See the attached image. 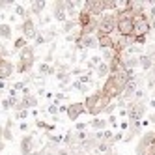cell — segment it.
Listing matches in <instances>:
<instances>
[{
	"instance_id": "6da1fadb",
	"label": "cell",
	"mask_w": 155,
	"mask_h": 155,
	"mask_svg": "<svg viewBox=\"0 0 155 155\" xmlns=\"http://www.w3.org/2000/svg\"><path fill=\"white\" fill-rule=\"evenodd\" d=\"M82 103H84V108H86V114H92L94 118H97L101 112H105V108L110 105V99L107 95H103L101 90H99V92L90 94Z\"/></svg>"
},
{
	"instance_id": "7a4b0ae2",
	"label": "cell",
	"mask_w": 155,
	"mask_h": 155,
	"mask_svg": "<svg viewBox=\"0 0 155 155\" xmlns=\"http://www.w3.org/2000/svg\"><path fill=\"white\" fill-rule=\"evenodd\" d=\"M34 51L36 49L32 45H26L25 49L19 51V64L15 68L17 73H28L32 69V65H34V62H36V52Z\"/></svg>"
},
{
	"instance_id": "3957f363",
	"label": "cell",
	"mask_w": 155,
	"mask_h": 155,
	"mask_svg": "<svg viewBox=\"0 0 155 155\" xmlns=\"http://www.w3.org/2000/svg\"><path fill=\"white\" fill-rule=\"evenodd\" d=\"M151 30L150 19L146 13H140L133 19V38H146Z\"/></svg>"
},
{
	"instance_id": "277c9868",
	"label": "cell",
	"mask_w": 155,
	"mask_h": 155,
	"mask_svg": "<svg viewBox=\"0 0 155 155\" xmlns=\"http://www.w3.org/2000/svg\"><path fill=\"white\" fill-rule=\"evenodd\" d=\"M116 13H103L99 17V26L95 34H105V36H112V32H116Z\"/></svg>"
},
{
	"instance_id": "5b68a950",
	"label": "cell",
	"mask_w": 155,
	"mask_h": 155,
	"mask_svg": "<svg viewBox=\"0 0 155 155\" xmlns=\"http://www.w3.org/2000/svg\"><path fill=\"white\" fill-rule=\"evenodd\" d=\"M144 114H146V103L144 101H131L127 103V118L129 121H142Z\"/></svg>"
},
{
	"instance_id": "8992f818",
	"label": "cell",
	"mask_w": 155,
	"mask_h": 155,
	"mask_svg": "<svg viewBox=\"0 0 155 155\" xmlns=\"http://www.w3.org/2000/svg\"><path fill=\"white\" fill-rule=\"evenodd\" d=\"M153 140H155V131H146L140 137L137 148H135V153L137 155H148L150 150H151V146H153Z\"/></svg>"
},
{
	"instance_id": "52a82bcc",
	"label": "cell",
	"mask_w": 155,
	"mask_h": 155,
	"mask_svg": "<svg viewBox=\"0 0 155 155\" xmlns=\"http://www.w3.org/2000/svg\"><path fill=\"white\" fill-rule=\"evenodd\" d=\"M82 9H86L92 17H101L105 13V0H86Z\"/></svg>"
},
{
	"instance_id": "ba28073f",
	"label": "cell",
	"mask_w": 155,
	"mask_h": 155,
	"mask_svg": "<svg viewBox=\"0 0 155 155\" xmlns=\"http://www.w3.org/2000/svg\"><path fill=\"white\" fill-rule=\"evenodd\" d=\"M101 94H103V95H107L110 101H112V99H118V97L121 95V90L116 86V82L110 79V77H107L105 82H103V88H101Z\"/></svg>"
},
{
	"instance_id": "9c48e42d",
	"label": "cell",
	"mask_w": 155,
	"mask_h": 155,
	"mask_svg": "<svg viewBox=\"0 0 155 155\" xmlns=\"http://www.w3.org/2000/svg\"><path fill=\"white\" fill-rule=\"evenodd\" d=\"M21 32H23V38H25L26 41L36 39V36L39 34V32L36 30V23H34L30 17H26V19L23 21V25H21Z\"/></svg>"
},
{
	"instance_id": "30bf717a",
	"label": "cell",
	"mask_w": 155,
	"mask_h": 155,
	"mask_svg": "<svg viewBox=\"0 0 155 155\" xmlns=\"http://www.w3.org/2000/svg\"><path fill=\"white\" fill-rule=\"evenodd\" d=\"M84 112H86L84 103H82V101H77V103H69V105H68V112H65V114H68V118H69L71 121H77Z\"/></svg>"
},
{
	"instance_id": "8fae6325",
	"label": "cell",
	"mask_w": 155,
	"mask_h": 155,
	"mask_svg": "<svg viewBox=\"0 0 155 155\" xmlns=\"http://www.w3.org/2000/svg\"><path fill=\"white\" fill-rule=\"evenodd\" d=\"M13 73H15V65L6 58H0V81L6 82Z\"/></svg>"
},
{
	"instance_id": "7c38bea8",
	"label": "cell",
	"mask_w": 155,
	"mask_h": 155,
	"mask_svg": "<svg viewBox=\"0 0 155 155\" xmlns=\"http://www.w3.org/2000/svg\"><path fill=\"white\" fill-rule=\"evenodd\" d=\"M116 34L121 38H133V21H118Z\"/></svg>"
},
{
	"instance_id": "4fadbf2b",
	"label": "cell",
	"mask_w": 155,
	"mask_h": 155,
	"mask_svg": "<svg viewBox=\"0 0 155 155\" xmlns=\"http://www.w3.org/2000/svg\"><path fill=\"white\" fill-rule=\"evenodd\" d=\"M95 39H97V49L99 51H112L114 49V39H112V36L95 34Z\"/></svg>"
},
{
	"instance_id": "5bb4252c",
	"label": "cell",
	"mask_w": 155,
	"mask_h": 155,
	"mask_svg": "<svg viewBox=\"0 0 155 155\" xmlns=\"http://www.w3.org/2000/svg\"><path fill=\"white\" fill-rule=\"evenodd\" d=\"M52 15L62 25L68 21V15H65V2H64V0H56V2H54V12H52Z\"/></svg>"
},
{
	"instance_id": "9a60e30c",
	"label": "cell",
	"mask_w": 155,
	"mask_h": 155,
	"mask_svg": "<svg viewBox=\"0 0 155 155\" xmlns=\"http://www.w3.org/2000/svg\"><path fill=\"white\" fill-rule=\"evenodd\" d=\"M32 151H34V137L25 135L21 138V155H30Z\"/></svg>"
},
{
	"instance_id": "2e32d148",
	"label": "cell",
	"mask_w": 155,
	"mask_h": 155,
	"mask_svg": "<svg viewBox=\"0 0 155 155\" xmlns=\"http://www.w3.org/2000/svg\"><path fill=\"white\" fill-rule=\"evenodd\" d=\"M124 65H125L127 73L133 77V75H135V69L140 68V65H138V56H127V58H124Z\"/></svg>"
},
{
	"instance_id": "e0dca14e",
	"label": "cell",
	"mask_w": 155,
	"mask_h": 155,
	"mask_svg": "<svg viewBox=\"0 0 155 155\" xmlns=\"http://www.w3.org/2000/svg\"><path fill=\"white\" fill-rule=\"evenodd\" d=\"M13 118H8L6 124H4V131H2V140L4 142H12L13 140V133H12V127H13Z\"/></svg>"
},
{
	"instance_id": "ac0fdd59",
	"label": "cell",
	"mask_w": 155,
	"mask_h": 155,
	"mask_svg": "<svg viewBox=\"0 0 155 155\" xmlns=\"http://www.w3.org/2000/svg\"><path fill=\"white\" fill-rule=\"evenodd\" d=\"M94 21V17L86 12V9H81V13H79V19H77V25H79V28H84V26H88Z\"/></svg>"
},
{
	"instance_id": "d6986e66",
	"label": "cell",
	"mask_w": 155,
	"mask_h": 155,
	"mask_svg": "<svg viewBox=\"0 0 155 155\" xmlns=\"http://www.w3.org/2000/svg\"><path fill=\"white\" fill-rule=\"evenodd\" d=\"M138 65L144 71H150L153 68V58L148 56V54H140V56H138Z\"/></svg>"
},
{
	"instance_id": "ffe728a7",
	"label": "cell",
	"mask_w": 155,
	"mask_h": 155,
	"mask_svg": "<svg viewBox=\"0 0 155 155\" xmlns=\"http://www.w3.org/2000/svg\"><path fill=\"white\" fill-rule=\"evenodd\" d=\"M108 124V121L105 118H94L92 121H88V127H92L95 131H105V125Z\"/></svg>"
},
{
	"instance_id": "44dd1931",
	"label": "cell",
	"mask_w": 155,
	"mask_h": 155,
	"mask_svg": "<svg viewBox=\"0 0 155 155\" xmlns=\"http://www.w3.org/2000/svg\"><path fill=\"white\" fill-rule=\"evenodd\" d=\"M13 34V28L12 25H8V23H0V38L2 39H9Z\"/></svg>"
},
{
	"instance_id": "7402d4cb",
	"label": "cell",
	"mask_w": 155,
	"mask_h": 155,
	"mask_svg": "<svg viewBox=\"0 0 155 155\" xmlns=\"http://www.w3.org/2000/svg\"><path fill=\"white\" fill-rule=\"evenodd\" d=\"M45 6H47V4L43 2V0H36V2L30 4V12H28V13H36V15H39L43 9H45Z\"/></svg>"
},
{
	"instance_id": "603a6c76",
	"label": "cell",
	"mask_w": 155,
	"mask_h": 155,
	"mask_svg": "<svg viewBox=\"0 0 155 155\" xmlns=\"http://www.w3.org/2000/svg\"><path fill=\"white\" fill-rule=\"evenodd\" d=\"M95 69H97V77H99V79H107V77L110 75V69H108V64L107 62H101Z\"/></svg>"
},
{
	"instance_id": "cb8c5ba5",
	"label": "cell",
	"mask_w": 155,
	"mask_h": 155,
	"mask_svg": "<svg viewBox=\"0 0 155 155\" xmlns=\"http://www.w3.org/2000/svg\"><path fill=\"white\" fill-rule=\"evenodd\" d=\"M77 26H79V25H77V21H71V19H68V21H65V23L62 25V32L69 36V34H71V32H73Z\"/></svg>"
},
{
	"instance_id": "d4e9b609",
	"label": "cell",
	"mask_w": 155,
	"mask_h": 155,
	"mask_svg": "<svg viewBox=\"0 0 155 155\" xmlns=\"http://www.w3.org/2000/svg\"><path fill=\"white\" fill-rule=\"evenodd\" d=\"M23 101L26 103V107H28V108H36V107H38V97H36L34 94H30V95L23 97Z\"/></svg>"
},
{
	"instance_id": "484cf974",
	"label": "cell",
	"mask_w": 155,
	"mask_h": 155,
	"mask_svg": "<svg viewBox=\"0 0 155 155\" xmlns=\"http://www.w3.org/2000/svg\"><path fill=\"white\" fill-rule=\"evenodd\" d=\"M77 81H79L81 84H86V86H88V84H94V81H92V73H90V71H84Z\"/></svg>"
},
{
	"instance_id": "4316f807",
	"label": "cell",
	"mask_w": 155,
	"mask_h": 155,
	"mask_svg": "<svg viewBox=\"0 0 155 155\" xmlns=\"http://www.w3.org/2000/svg\"><path fill=\"white\" fill-rule=\"evenodd\" d=\"M36 127H38V129H45L47 133L54 131V125H52V124H47V121H43V120H36Z\"/></svg>"
},
{
	"instance_id": "83f0119b",
	"label": "cell",
	"mask_w": 155,
	"mask_h": 155,
	"mask_svg": "<svg viewBox=\"0 0 155 155\" xmlns=\"http://www.w3.org/2000/svg\"><path fill=\"white\" fill-rule=\"evenodd\" d=\"M26 45H28V41H26L23 36H21V38H17V39H15V43H13V49H15V51H21V49H25Z\"/></svg>"
},
{
	"instance_id": "f1b7e54d",
	"label": "cell",
	"mask_w": 155,
	"mask_h": 155,
	"mask_svg": "<svg viewBox=\"0 0 155 155\" xmlns=\"http://www.w3.org/2000/svg\"><path fill=\"white\" fill-rule=\"evenodd\" d=\"M56 34H58V32H56V30H54V28H51V30H47V32H45V34H43V38H45V43H49V41H52L54 38H56Z\"/></svg>"
},
{
	"instance_id": "f546056e",
	"label": "cell",
	"mask_w": 155,
	"mask_h": 155,
	"mask_svg": "<svg viewBox=\"0 0 155 155\" xmlns=\"http://www.w3.org/2000/svg\"><path fill=\"white\" fill-rule=\"evenodd\" d=\"M15 15H19V17H30V13L21 4H15Z\"/></svg>"
},
{
	"instance_id": "4dcf8cb0",
	"label": "cell",
	"mask_w": 155,
	"mask_h": 155,
	"mask_svg": "<svg viewBox=\"0 0 155 155\" xmlns=\"http://www.w3.org/2000/svg\"><path fill=\"white\" fill-rule=\"evenodd\" d=\"M112 137H114V133L110 131V129H105V131H103V140H105V142H110V144H112Z\"/></svg>"
},
{
	"instance_id": "1f68e13d",
	"label": "cell",
	"mask_w": 155,
	"mask_h": 155,
	"mask_svg": "<svg viewBox=\"0 0 155 155\" xmlns=\"http://www.w3.org/2000/svg\"><path fill=\"white\" fill-rule=\"evenodd\" d=\"M88 129V121H79L75 124V133H81V131H86Z\"/></svg>"
},
{
	"instance_id": "d6a6232c",
	"label": "cell",
	"mask_w": 155,
	"mask_h": 155,
	"mask_svg": "<svg viewBox=\"0 0 155 155\" xmlns=\"http://www.w3.org/2000/svg\"><path fill=\"white\" fill-rule=\"evenodd\" d=\"M15 2H13V0H0V9H2V12H4V9H8V8H12Z\"/></svg>"
},
{
	"instance_id": "836d02e7",
	"label": "cell",
	"mask_w": 155,
	"mask_h": 155,
	"mask_svg": "<svg viewBox=\"0 0 155 155\" xmlns=\"http://www.w3.org/2000/svg\"><path fill=\"white\" fill-rule=\"evenodd\" d=\"M47 112H49L51 116H58V112H60V108H58V105H54V103H52V105H51V107L47 108Z\"/></svg>"
},
{
	"instance_id": "e575fe53",
	"label": "cell",
	"mask_w": 155,
	"mask_h": 155,
	"mask_svg": "<svg viewBox=\"0 0 155 155\" xmlns=\"http://www.w3.org/2000/svg\"><path fill=\"white\" fill-rule=\"evenodd\" d=\"M13 107H15V105L12 103V99H8V97L2 99V108H4V110H9V108H13Z\"/></svg>"
},
{
	"instance_id": "d590c367",
	"label": "cell",
	"mask_w": 155,
	"mask_h": 155,
	"mask_svg": "<svg viewBox=\"0 0 155 155\" xmlns=\"http://www.w3.org/2000/svg\"><path fill=\"white\" fill-rule=\"evenodd\" d=\"M146 86L150 88V90H153V88H155V77H153L151 73L148 75V81H146Z\"/></svg>"
},
{
	"instance_id": "8d00e7d4",
	"label": "cell",
	"mask_w": 155,
	"mask_h": 155,
	"mask_svg": "<svg viewBox=\"0 0 155 155\" xmlns=\"http://www.w3.org/2000/svg\"><path fill=\"white\" fill-rule=\"evenodd\" d=\"M26 116H28V110H17V112H15V118L17 120H26Z\"/></svg>"
},
{
	"instance_id": "74e56055",
	"label": "cell",
	"mask_w": 155,
	"mask_h": 155,
	"mask_svg": "<svg viewBox=\"0 0 155 155\" xmlns=\"http://www.w3.org/2000/svg\"><path fill=\"white\" fill-rule=\"evenodd\" d=\"M34 45L39 47V45H45V38H43V34H38L36 39H34Z\"/></svg>"
},
{
	"instance_id": "f35d334b",
	"label": "cell",
	"mask_w": 155,
	"mask_h": 155,
	"mask_svg": "<svg viewBox=\"0 0 155 155\" xmlns=\"http://www.w3.org/2000/svg\"><path fill=\"white\" fill-rule=\"evenodd\" d=\"M62 99H65V94H54V105H58Z\"/></svg>"
},
{
	"instance_id": "ab89813d",
	"label": "cell",
	"mask_w": 155,
	"mask_h": 155,
	"mask_svg": "<svg viewBox=\"0 0 155 155\" xmlns=\"http://www.w3.org/2000/svg\"><path fill=\"white\" fill-rule=\"evenodd\" d=\"M148 19H155V0H153V4L150 8V13H148Z\"/></svg>"
},
{
	"instance_id": "60d3db41",
	"label": "cell",
	"mask_w": 155,
	"mask_h": 155,
	"mask_svg": "<svg viewBox=\"0 0 155 155\" xmlns=\"http://www.w3.org/2000/svg\"><path fill=\"white\" fill-rule=\"evenodd\" d=\"M120 140H124V133H116V135L112 137V144L114 142H120Z\"/></svg>"
},
{
	"instance_id": "b9f144b4",
	"label": "cell",
	"mask_w": 155,
	"mask_h": 155,
	"mask_svg": "<svg viewBox=\"0 0 155 155\" xmlns=\"http://www.w3.org/2000/svg\"><path fill=\"white\" fill-rule=\"evenodd\" d=\"M19 129L23 131V133H26V131H28V121H21V124H19Z\"/></svg>"
},
{
	"instance_id": "7bdbcfd3",
	"label": "cell",
	"mask_w": 155,
	"mask_h": 155,
	"mask_svg": "<svg viewBox=\"0 0 155 155\" xmlns=\"http://www.w3.org/2000/svg\"><path fill=\"white\" fill-rule=\"evenodd\" d=\"M114 108H116L114 105H108V107L105 108V114H107V116H110V114H112V112H114Z\"/></svg>"
},
{
	"instance_id": "ee69618b",
	"label": "cell",
	"mask_w": 155,
	"mask_h": 155,
	"mask_svg": "<svg viewBox=\"0 0 155 155\" xmlns=\"http://www.w3.org/2000/svg\"><path fill=\"white\" fill-rule=\"evenodd\" d=\"M116 121H118V120H116V116H114V114H110V116H108V124H110V125H118Z\"/></svg>"
},
{
	"instance_id": "f6af8a7d",
	"label": "cell",
	"mask_w": 155,
	"mask_h": 155,
	"mask_svg": "<svg viewBox=\"0 0 155 155\" xmlns=\"http://www.w3.org/2000/svg\"><path fill=\"white\" fill-rule=\"evenodd\" d=\"M79 90L82 92V94H88V90H90V86H86V84H81V88Z\"/></svg>"
},
{
	"instance_id": "bcb514c9",
	"label": "cell",
	"mask_w": 155,
	"mask_h": 155,
	"mask_svg": "<svg viewBox=\"0 0 155 155\" xmlns=\"http://www.w3.org/2000/svg\"><path fill=\"white\" fill-rule=\"evenodd\" d=\"M49 23H51V17L49 15H45V17L41 19V25H49Z\"/></svg>"
},
{
	"instance_id": "7dc6e473",
	"label": "cell",
	"mask_w": 155,
	"mask_h": 155,
	"mask_svg": "<svg viewBox=\"0 0 155 155\" xmlns=\"http://www.w3.org/2000/svg\"><path fill=\"white\" fill-rule=\"evenodd\" d=\"M146 54H148V56H151V58H155V45H153V47H151V51H150V52H146Z\"/></svg>"
},
{
	"instance_id": "c3c4849f",
	"label": "cell",
	"mask_w": 155,
	"mask_h": 155,
	"mask_svg": "<svg viewBox=\"0 0 155 155\" xmlns=\"http://www.w3.org/2000/svg\"><path fill=\"white\" fill-rule=\"evenodd\" d=\"M30 155H45V153H43V150H34Z\"/></svg>"
},
{
	"instance_id": "681fc988",
	"label": "cell",
	"mask_w": 155,
	"mask_h": 155,
	"mask_svg": "<svg viewBox=\"0 0 155 155\" xmlns=\"http://www.w3.org/2000/svg\"><path fill=\"white\" fill-rule=\"evenodd\" d=\"M4 148H6V142H4V140H0V153L4 151Z\"/></svg>"
},
{
	"instance_id": "f907efd6",
	"label": "cell",
	"mask_w": 155,
	"mask_h": 155,
	"mask_svg": "<svg viewBox=\"0 0 155 155\" xmlns=\"http://www.w3.org/2000/svg\"><path fill=\"white\" fill-rule=\"evenodd\" d=\"M68 153H69L68 150H58V153H56V155H68Z\"/></svg>"
},
{
	"instance_id": "816d5d0a",
	"label": "cell",
	"mask_w": 155,
	"mask_h": 155,
	"mask_svg": "<svg viewBox=\"0 0 155 155\" xmlns=\"http://www.w3.org/2000/svg\"><path fill=\"white\" fill-rule=\"evenodd\" d=\"M150 25H151V30H155V19H150Z\"/></svg>"
},
{
	"instance_id": "f5cc1de1",
	"label": "cell",
	"mask_w": 155,
	"mask_h": 155,
	"mask_svg": "<svg viewBox=\"0 0 155 155\" xmlns=\"http://www.w3.org/2000/svg\"><path fill=\"white\" fill-rule=\"evenodd\" d=\"M150 121H151V124H155V114H151V116H150Z\"/></svg>"
},
{
	"instance_id": "db71d44e",
	"label": "cell",
	"mask_w": 155,
	"mask_h": 155,
	"mask_svg": "<svg viewBox=\"0 0 155 155\" xmlns=\"http://www.w3.org/2000/svg\"><path fill=\"white\" fill-rule=\"evenodd\" d=\"M150 107H151V108H155V99H151V101H150Z\"/></svg>"
},
{
	"instance_id": "11a10c76",
	"label": "cell",
	"mask_w": 155,
	"mask_h": 155,
	"mask_svg": "<svg viewBox=\"0 0 155 155\" xmlns=\"http://www.w3.org/2000/svg\"><path fill=\"white\" fill-rule=\"evenodd\" d=\"M4 86H6V82H4V81H0V90H4Z\"/></svg>"
},
{
	"instance_id": "9f6ffc18",
	"label": "cell",
	"mask_w": 155,
	"mask_h": 155,
	"mask_svg": "<svg viewBox=\"0 0 155 155\" xmlns=\"http://www.w3.org/2000/svg\"><path fill=\"white\" fill-rule=\"evenodd\" d=\"M79 155H86V153H79ZM90 155H92V153H90Z\"/></svg>"
},
{
	"instance_id": "6f0895ef",
	"label": "cell",
	"mask_w": 155,
	"mask_h": 155,
	"mask_svg": "<svg viewBox=\"0 0 155 155\" xmlns=\"http://www.w3.org/2000/svg\"><path fill=\"white\" fill-rule=\"evenodd\" d=\"M68 155H73V153H68Z\"/></svg>"
}]
</instances>
